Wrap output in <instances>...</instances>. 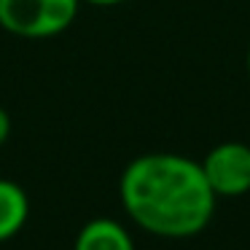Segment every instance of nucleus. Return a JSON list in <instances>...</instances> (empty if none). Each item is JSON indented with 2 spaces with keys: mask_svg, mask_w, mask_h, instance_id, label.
<instances>
[{
  "mask_svg": "<svg viewBox=\"0 0 250 250\" xmlns=\"http://www.w3.org/2000/svg\"><path fill=\"white\" fill-rule=\"evenodd\" d=\"M81 0H0V30L14 38L46 41L67 33Z\"/></svg>",
  "mask_w": 250,
  "mask_h": 250,
  "instance_id": "f03ea898",
  "label": "nucleus"
},
{
  "mask_svg": "<svg viewBox=\"0 0 250 250\" xmlns=\"http://www.w3.org/2000/svg\"><path fill=\"white\" fill-rule=\"evenodd\" d=\"M245 67H248V78H250V46H248V57H245Z\"/></svg>",
  "mask_w": 250,
  "mask_h": 250,
  "instance_id": "6e6552de",
  "label": "nucleus"
},
{
  "mask_svg": "<svg viewBox=\"0 0 250 250\" xmlns=\"http://www.w3.org/2000/svg\"><path fill=\"white\" fill-rule=\"evenodd\" d=\"M73 250H135V242L119 221L94 218L78 231Z\"/></svg>",
  "mask_w": 250,
  "mask_h": 250,
  "instance_id": "20e7f679",
  "label": "nucleus"
},
{
  "mask_svg": "<svg viewBox=\"0 0 250 250\" xmlns=\"http://www.w3.org/2000/svg\"><path fill=\"white\" fill-rule=\"evenodd\" d=\"M81 3H89V6H100V8H110V6H121L126 0H81Z\"/></svg>",
  "mask_w": 250,
  "mask_h": 250,
  "instance_id": "0eeeda50",
  "label": "nucleus"
},
{
  "mask_svg": "<svg viewBox=\"0 0 250 250\" xmlns=\"http://www.w3.org/2000/svg\"><path fill=\"white\" fill-rule=\"evenodd\" d=\"M27 215H30V199L24 194V188L14 180L0 178V242L19 234Z\"/></svg>",
  "mask_w": 250,
  "mask_h": 250,
  "instance_id": "39448f33",
  "label": "nucleus"
},
{
  "mask_svg": "<svg viewBox=\"0 0 250 250\" xmlns=\"http://www.w3.org/2000/svg\"><path fill=\"white\" fill-rule=\"evenodd\" d=\"M119 196L137 226L164 239L196 237L218 202L202 164L167 151L132 159L121 172Z\"/></svg>",
  "mask_w": 250,
  "mask_h": 250,
  "instance_id": "f257e3e1",
  "label": "nucleus"
},
{
  "mask_svg": "<svg viewBox=\"0 0 250 250\" xmlns=\"http://www.w3.org/2000/svg\"><path fill=\"white\" fill-rule=\"evenodd\" d=\"M202 172L210 183L212 194L221 196H245L250 191V146L239 140L218 143L202 159Z\"/></svg>",
  "mask_w": 250,
  "mask_h": 250,
  "instance_id": "7ed1b4c3",
  "label": "nucleus"
},
{
  "mask_svg": "<svg viewBox=\"0 0 250 250\" xmlns=\"http://www.w3.org/2000/svg\"><path fill=\"white\" fill-rule=\"evenodd\" d=\"M8 137H11V116L6 108H0V146H6Z\"/></svg>",
  "mask_w": 250,
  "mask_h": 250,
  "instance_id": "423d86ee",
  "label": "nucleus"
}]
</instances>
